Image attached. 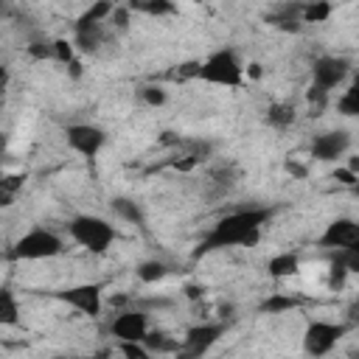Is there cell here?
Segmentation results:
<instances>
[{"instance_id": "cell-16", "label": "cell", "mask_w": 359, "mask_h": 359, "mask_svg": "<svg viewBox=\"0 0 359 359\" xmlns=\"http://www.w3.org/2000/svg\"><path fill=\"white\" fill-rule=\"evenodd\" d=\"M109 208H112V213H115L118 219H123V222H129V224H135V227H143V224H146L143 205L135 202L132 196H112V199H109Z\"/></svg>"}, {"instance_id": "cell-27", "label": "cell", "mask_w": 359, "mask_h": 359, "mask_svg": "<svg viewBox=\"0 0 359 359\" xmlns=\"http://www.w3.org/2000/svg\"><path fill=\"white\" fill-rule=\"evenodd\" d=\"M306 101H309V107H311V115H323V109H325L328 101H331V93H325V90H320V87L309 84V90H306Z\"/></svg>"}, {"instance_id": "cell-34", "label": "cell", "mask_w": 359, "mask_h": 359, "mask_svg": "<svg viewBox=\"0 0 359 359\" xmlns=\"http://www.w3.org/2000/svg\"><path fill=\"white\" fill-rule=\"evenodd\" d=\"M79 359H109L107 353H87V356H79Z\"/></svg>"}, {"instance_id": "cell-23", "label": "cell", "mask_w": 359, "mask_h": 359, "mask_svg": "<svg viewBox=\"0 0 359 359\" xmlns=\"http://www.w3.org/2000/svg\"><path fill=\"white\" fill-rule=\"evenodd\" d=\"M334 6L325 0H314V3H300V22H325L331 17Z\"/></svg>"}, {"instance_id": "cell-26", "label": "cell", "mask_w": 359, "mask_h": 359, "mask_svg": "<svg viewBox=\"0 0 359 359\" xmlns=\"http://www.w3.org/2000/svg\"><path fill=\"white\" fill-rule=\"evenodd\" d=\"M137 95H140V101H143L146 107H163V104L168 101V93H165L160 84H143V87L137 90Z\"/></svg>"}, {"instance_id": "cell-15", "label": "cell", "mask_w": 359, "mask_h": 359, "mask_svg": "<svg viewBox=\"0 0 359 359\" xmlns=\"http://www.w3.org/2000/svg\"><path fill=\"white\" fill-rule=\"evenodd\" d=\"M266 272H269L272 280H286V278H292V275L300 272V255L292 252V250L275 252V255L266 261Z\"/></svg>"}, {"instance_id": "cell-8", "label": "cell", "mask_w": 359, "mask_h": 359, "mask_svg": "<svg viewBox=\"0 0 359 359\" xmlns=\"http://www.w3.org/2000/svg\"><path fill=\"white\" fill-rule=\"evenodd\" d=\"M65 143L70 151H76L84 160H95L104 146H107V129H101L98 123L90 121H79V123H67L65 126Z\"/></svg>"}, {"instance_id": "cell-14", "label": "cell", "mask_w": 359, "mask_h": 359, "mask_svg": "<svg viewBox=\"0 0 359 359\" xmlns=\"http://www.w3.org/2000/svg\"><path fill=\"white\" fill-rule=\"evenodd\" d=\"M20 325H22L20 297L8 283H0V328H20Z\"/></svg>"}, {"instance_id": "cell-35", "label": "cell", "mask_w": 359, "mask_h": 359, "mask_svg": "<svg viewBox=\"0 0 359 359\" xmlns=\"http://www.w3.org/2000/svg\"><path fill=\"white\" fill-rule=\"evenodd\" d=\"M3 104H6V93L0 90V109H3Z\"/></svg>"}, {"instance_id": "cell-36", "label": "cell", "mask_w": 359, "mask_h": 359, "mask_svg": "<svg viewBox=\"0 0 359 359\" xmlns=\"http://www.w3.org/2000/svg\"><path fill=\"white\" fill-rule=\"evenodd\" d=\"M0 180H3V163H0Z\"/></svg>"}, {"instance_id": "cell-5", "label": "cell", "mask_w": 359, "mask_h": 359, "mask_svg": "<svg viewBox=\"0 0 359 359\" xmlns=\"http://www.w3.org/2000/svg\"><path fill=\"white\" fill-rule=\"evenodd\" d=\"M50 297L59 300V303H65L76 314L90 317V320H95L104 311V283H90V280L70 283V286H62V289L50 292Z\"/></svg>"}, {"instance_id": "cell-12", "label": "cell", "mask_w": 359, "mask_h": 359, "mask_svg": "<svg viewBox=\"0 0 359 359\" xmlns=\"http://www.w3.org/2000/svg\"><path fill=\"white\" fill-rule=\"evenodd\" d=\"M351 132L348 129H328V132H320L314 135L311 140V157L320 160V163H337L348 154L351 149Z\"/></svg>"}, {"instance_id": "cell-37", "label": "cell", "mask_w": 359, "mask_h": 359, "mask_svg": "<svg viewBox=\"0 0 359 359\" xmlns=\"http://www.w3.org/2000/svg\"><path fill=\"white\" fill-rule=\"evenodd\" d=\"M300 359H311V356H300Z\"/></svg>"}, {"instance_id": "cell-13", "label": "cell", "mask_w": 359, "mask_h": 359, "mask_svg": "<svg viewBox=\"0 0 359 359\" xmlns=\"http://www.w3.org/2000/svg\"><path fill=\"white\" fill-rule=\"evenodd\" d=\"M73 48L76 53H98L101 45L107 42V25L104 22H84V20H76L73 22Z\"/></svg>"}, {"instance_id": "cell-25", "label": "cell", "mask_w": 359, "mask_h": 359, "mask_svg": "<svg viewBox=\"0 0 359 359\" xmlns=\"http://www.w3.org/2000/svg\"><path fill=\"white\" fill-rule=\"evenodd\" d=\"M73 59H79V53H76V48H73V42L70 39H65V36H53L50 39V62H59V65H70Z\"/></svg>"}, {"instance_id": "cell-10", "label": "cell", "mask_w": 359, "mask_h": 359, "mask_svg": "<svg viewBox=\"0 0 359 359\" xmlns=\"http://www.w3.org/2000/svg\"><path fill=\"white\" fill-rule=\"evenodd\" d=\"M317 247L323 250H348V247H359V222L353 216H337L325 224V230L317 238Z\"/></svg>"}, {"instance_id": "cell-2", "label": "cell", "mask_w": 359, "mask_h": 359, "mask_svg": "<svg viewBox=\"0 0 359 359\" xmlns=\"http://www.w3.org/2000/svg\"><path fill=\"white\" fill-rule=\"evenodd\" d=\"M196 81H205V84H213V87L238 90L247 81V70H244L241 56L233 48H216L205 59H199Z\"/></svg>"}, {"instance_id": "cell-3", "label": "cell", "mask_w": 359, "mask_h": 359, "mask_svg": "<svg viewBox=\"0 0 359 359\" xmlns=\"http://www.w3.org/2000/svg\"><path fill=\"white\" fill-rule=\"evenodd\" d=\"M67 233H70V238L79 247H84L93 255H104L115 244V238H118L112 222L104 219V216H95V213H79V216H73L67 222Z\"/></svg>"}, {"instance_id": "cell-29", "label": "cell", "mask_w": 359, "mask_h": 359, "mask_svg": "<svg viewBox=\"0 0 359 359\" xmlns=\"http://www.w3.org/2000/svg\"><path fill=\"white\" fill-rule=\"evenodd\" d=\"M118 351H121L123 359H160V356H154L151 351H146L140 342H121Z\"/></svg>"}, {"instance_id": "cell-32", "label": "cell", "mask_w": 359, "mask_h": 359, "mask_svg": "<svg viewBox=\"0 0 359 359\" xmlns=\"http://www.w3.org/2000/svg\"><path fill=\"white\" fill-rule=\"evenodd\" d=\"M8 81H11V70H8L6 65H0V90H3V93L8 90Z\"/></svg>"}, {"instance_id": "cell-6", "label": "cell", "mask_w": 359, "mask_h": 359, "mask_svg": "<svg viewBox=\"0 0 359 359\" xmlns=\"http://www.w3.org/2000/svg\"><path fill=\"white\" fill-rule=\"evenodd\" d=\"M348 334L345 323L334 320H309L303 328V356L311 359H325Z\"/></svg>"}, {"instance_id": "cell-28", "label": "cell", "mask_w": 359, "mask_h": 359, "mask_svg": "<svg viewBox=\"0 0 359 359\" xmlns=\"http://www.w3.org/2000/svg\"><path fill=\"white\" fill-rule=\"evenodd\" d=\"M351 272H348V266L339 261V255L337 252H331V264H328V286L331 289H339L342 283H345V278H348Z\"/></svg>"}, {"instance_id": "cell-33", "label": "cell", "mask_w": 359, "mask_h": 359, "mask_svg": "<svg viewBox=\"0 0 359 359\" xmlns=\"http://www.w3.org/2000/svg\"><path fill=\"white\" fill-rule=\"evenodd\" d=\"M67 73H70V76H73V79H79V76H81V73H84V70H81V59H73V62H70V65H67Z\"/></svg>"}, {"instance_id": "cell-1", "label": "cell", "mask_w": 359, "mask_h": 359, "mask_svg": "<svg viewBox=\"0 0 359 359\" xmlns=\"http://www.w3.org/2000/svg\"><path fill=\"white\" fill-rule=\"evenodd\" d=\"M269 219H272V208H238L224 213L202 236L199 247L194 250V258H202L216 250H230V247H255Z\"/></svg>"}, {"instance_id": "cell-11", "label": "cell", "mask_w": 359, "mask_h": 359, "mask_svg": "<svg viewBox=\"0 0 359 359\" xmlns=\"http://www.w3.org/2000/svg\"><path fill=\"white\" fill-rule=\"evenodd\" d=\"M149 314L143 309H123L112 317L109 323V334L121 342H143V337L149 334Z\"/></svg>"}, {"instance_id": "cell-4", "label": "cell", "mask_w": 359, "mask_h": 359, "mask_svg": "<svg viewBox=\"0 0 359 359\" xmlns=\"http://www.w3.org/2000/svg\"><path fill=\"white\" fill-rule=\"evenodd\" d=\"M65 252V238L50 227H31L8 247L11 261H48Z\"/></svg>"}, {"instance_id": "cell-31", "label": "cell", "mask_w": 359, "mask_h": 359, "mask_svg": "<svg viewBox=\"0 0 359 359\" xmlns=\"http://www.w3.org/2000/svg\"><path fill=\"white\" fill-rule=\"evenodd\" d=\"M28 56H34V59H48V62H50V39H31V42H28Z\"/></svg>"}, {"instance_id": "cell-21", "label": "cell", "mask_w": 359, "mask_h": 359, "mask_svg": "<svg viewBox=\"0 0 359 359\" xmlns=\"http://www.w3.org/2000/svg\"><path fill=\"white\" fill-rule=\"evenodd\" d=\"M300 306H303L300 297L286 294V292H275V294H269V297L258 306V311H261V314H283V311H294V309H300Z\"/></svg>"}, {"instance_id": "cell-22", "label": "cell", "mask_w": 359, "mask_h": 359, "mask_svg": "<svg viewBox=\"0 0 359 359\" xmlns=\"http://www.w3.org/2000/svg\"><path fill=\"white\" fill-rule=\"evenodd\" d=\"M337 112H339L342 118H356V115H359V84H356V81H351V84L342 90V95L337 98Z\"/></svg>"}, {"instance_id": "cell-17", "label": "cell", "mask_w": 359, "mask_h": 359, "mask_svg": "<svg viewBox=\"0 0 359 359\" xmlns=\"http://www.w3.org/2000/svg\"><path fill=\"white\" fill-rule=\"evenodd\" d=\"M146 351H151L154 356H174L177 348H180V337H171L168 331H157V328H149V334L143 337L140 342Z\"/></svg>"}, {"instance_id": "cell-19", "label": "cell", "mask_w": 359, "mask_h": 359, "mask_svg": "<svg viewBox=\"0 0 359 359\" xmlns=\"http://www.w3.org/2000/svg\"><path fill=\"white\" fill-rule=\"evenodd\" d=\"M266 20H269L275 28L294 34V31L303 28V22H300V3H283V6H278Z\"/></svg>"}, {"instance_id": "cell-7", "label": "cell", "mask_w": 359, "mask_h": 359, "mask_svg": "<svg viewBox=\"0 0 359 359\" xmlns=\"http://www.w3.org/2000/svg\"><path fill=\"white\" fill-rule=\"evenodd\" d=\"M224 331H227V323H222V320H205V323L191 325L182 334L174 359H202V356H208L210 348L224 337Z\"/></svg>"}, {"instance_id": "cell-30", "label": "cell", "mask_w": 359, "mask_h": 359, "mask_svg": "<svg viewBox=\"0 0 359 359\" xmlns=\"http://www.w3.org/2000/svg\"><path fill=\"white\" fill-rule=\"evenodd\" d=\"M129 6H115L112 8V17H109V22L107 25H112V28H118V31H123V28H129Z\"/></svg>"}, {"instance_id": "cell-18", "label": "cell", "mask_w": 359, "mask_h": 359, "mask_svg": "<svg viewBox=\"0 0 359 359\" xmlns=\"http://www.w3.org/2000/svg\"><path fill=\"white\" fill-rule=\"evenodd\" d=\"M266 123L272 126V129H278V132H283V129H289L294 121H297V109H294V104L292 101H272L269 107H266Z\"/></svg>"}, {"instance_id": "cell-9", "label": "cell", "mask_w": 359, "mask_h": 359, "mask_svg": "<svg viewBox=\"0 0 359 359\" xmlns=\"http://www.w3.org/2000/svg\"><path fill=\"white\" fill-rule=\"evenodd\" d=\"M348 76H351V59H345V56L323 53L311 62V84L325 90V93L342 87Z\"/></svg>"}, {"instance_id": "cell-20", "label": "cell", "mask_w": 359, "mask_h": 359, "mask_svg": "<svg viewBox=\"0 0 359 359\" xmlns=\"http://www.w3.org/2000/svg\"><path fill=\"white\" fill-rule=\"evenodd\" d=\"M168 272H171V269H168V264H165V261H160V258H146V261H140V264L135 266L137 280H140V283H146V286L160 283Z\"/></svg>"}, {"instance_id": "cell-24", "label": "cell", "mask_w": 359, "mask_h": 359, "mask_svg": "<svg viewBox=\"0 0 359 359\" xmlns=\"http://www.w3.org/2000/svg\"><path fill=\"white\" fill-rule=\"evenodd\" d=\"M129 11H140L149 17H165V14H174L177 8L168 0H137V3H129Z\"/></svg>"}]
</instances>
